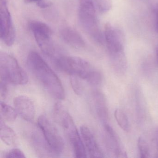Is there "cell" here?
<instances>
[{
  "instance_id": "d6986e66",
  "label": "cell",
  "mask_w": 158,
  "mask_h": 158,
  "mask_svg": "<svg viewBox=\"0 0 158 158\" xmlns=\"http://www.w3.org/2000/svg\"><path fill=\"white\" fill-rule=\"evenodd\" d=\"M138 146L140 157L147 158L150 157V148L148 144L143 138L139 137L138 141Z\"/></svg>"
},
{
  "instance_id": "cb8c5ba5",
  "label": "cell",
  "mask_w": 158,
  "mask_h": 158,
  "mask_svg": "<svg viewBox=\"0 0 158 158\" xmlns=\"http://www.w3.org/2000/svg\"><path fill=\"white\" fill-rule=\"evenodd\" d=\"M7 84L2 81H1L0 83V95L1 98L3 99L6 98L8 95V89Z\"/></svg>"
},
{
  "instance_id": "9a60e30c",
  "label": "cell",
  "mask_w": 158,
  "mask_h": 158,
  "mask_svg": "<svg viewBox=\"0 0 158 158\" xmlns=\"http://www.w3.org/2000/svg\"><path fill=\"white\" fill-rule=\"evenodd\" d=\"M3 120H0V137L7 145L14 146L17 145L18 139L15 132L5 123Z\"/></svg>"
},
{
  "instance_id": "3957f363",
  "label": "cell",
  "mask_w": 158,
  "mask_h": 158,
  "mask_svg": "<svg viewBox=\"0 0 158 158\" xmlns=\"http://www.w3.org/2000/svg\"><path fill=\"white\" fill-rule=\"evenodd\" d=\"M54 115L57 122L62 127L72 146L76 158L87 157V152L77 127L69 113L61 103H57L54 107Z\"/></svg>"
},
{
  "instance_id": "603a6c76",
  "label": "cell",
  "mask_w": 158,
  "mask_h": 158,
  "mask_svg": "<svg viewBox=\"0 0 158 158\" xmlns=\"http://www.w3.org/2000/svg\"><path fill=\"white\" fill-rule=\"evenodd\" d=\"M152 147L155 150V154L156 157H158V127L156 128L153 134V137L152 139Z\"/></svg>"
},
{
  "instance_id": "8fae6325",
  "label": "cell",
  "mask_w": 158,
  "mask_h": 158,
  "mask_svg": "<svg viewBox=\"0 0 158 158\" xmlns=\"http://www.w3.org/2000/svg\"><path fill=\"white\" fill-rule=\"evenodd\" d=\"M61 36L64 41L69 46L76 49L85 47V42L81 35L73 28L65 27L61 31Z\"/></svg>"
},
{
  "instance_id": "8992f818",
  "label": "cell",
  "mask_w": 158,
  "mask_h": 158,
  "mask_svg": "<svg viewBox=\"0 0 158 158\" xmlns=\"http://www.w3.org/2000/svg\"><path fill=\"white\" fill-rule=\"evenodd\" d=\"M38 123L43 136L54 153L59 154L62 152L64 148V142L53 124L43 115L39 117Z\"/></svg>"
},
{
  "instance_id": "2e32d148",
  "label": "cell",
  "mask_w": 158,
  "mask_h": 158,
  "mask_svg": "<svg viewBox=\"0 0 158 158\" xmlns=\"http://www.w3.org/2000/svg\"><path fill=\"white\" fill-rule=\"evenodd\" d=\"M0 114L1 119L3 121L13 122L17 118L18 113L15 108H13L4 102H1Z\"/></svg>"
},
{
  "instance_id": "30bf717a",
  "label": "cell",
  "mask_w": 158,
  "mask_h": 158,
  "mask_svg": "<svg viewBox=\"0 0 158 158\" xmlns=\"http://www.w3.org/2000/svg\"><path fill=\"white\" fill-rule=\"evenodd\" d=\"M80 134L87 152L90 158H102L103 154L96 138L89 128L86 126L80 127Z\"/></svg>"
},
{
  "instance_id": "83f0119b",
  "label": "cell",
  "mask_w": 158,
  "mask_h": 158,
  "mask_svg": "<svg viewBox=\"0 0 158 158\" xmlns=\"http://www.w3.org/2000/svg\"><path fill=\"white\" fill-rule=\"evenodd\" d=\"M156 58H157V60L158 63V46L157 47V49H156Z\"/></svg>"
},
{
  "instance_id": "e0dca14e",
  "label": "cell",
  "mask_w": 158,
  "mask_h": 158,
  "mask_svg": "<svg viewBox=\"0 0 158 158\" xmlns=\"http://www.w3.org/2000/svg\"><path fill=\"white\" fill-rule=\"evenodd\" d=\"M29 27L33 34L52 35V31L51 28L45 23L40 21H31L29 23Z\"/></svg>"
},
{
  "instance_id": "44dd1931",
  "label": "cell",
  "mask_w": 158,
  "mask_h": 158,
  "mask_svg": "<svg viewBox=\"0 0 158 158\" xmlns=\"http://www.w3.org/2000/svg\"><path fill=\"white\" fill-rule=\"evenodd\" d=\"M79 77L76 76L71 75L70 82L74 92L77 95H81L83 92V87Z\"/></svg>"
},
{
  "instance_id": "7c38bea8",
  "label": "cell",
  "mask_w": 158,
  "mask_h": 158,
  "mask_svg": "<svg viewBox=\"0 0 158 158\" xmlns=\"http://www.w3.org/2000/svg\"><path fill=\"white\" fill-rule=\"evenodd\" d=\"M31 143L37 153L41 157H52L54 153L45 138H43L36 132H34L30 136Z\"/></svg>"
},
{
  "instance_id": "52a82bcc",
  "label": "cell",
  "mask_w": 158,
  "mask_h": 158,
  "mask_svg": "<svg viewBox=\"0 0 158 158\" xmlns=\"http://www.w3.org/2000/svg\"><path fill=\"white\" fill-rule=\"evenodd\" d=\"M104 36L110 59L125 55L123 34L119 28L107 23L104 26Z\"/></svg>"
},
{
  "instance_id": "ac0fdd59",
  "label": "cell",
  "mask_w": 158,
  "mask_h": 158,
  "mask_svg": "<svg viewBox=\"0 0 158 158\" xmlns=\"http://www.w3.org/2000/svg\"><path fill=\"white\" fill-rule=\"evenodd\" d=\"M115 120L120 127L126 132L130 130V125L129 120L126 114L120 109H116L114 113Z\"/></svg>"
},
{
  "instance_id": "6da1fadb",
  "label": "cell",
  "mask_w": 158,
  "mask_h": 158,
  "mask_svg": "<svg viewBox=\"0 0 158 158\" xmlns=\"http://www.w3.org/2000/svg\"><path fill=\"white\" fill-rule=\"evenodd\" d=\"M27 64L31 73L51 96L57 99L64 98L65 91L60 80L40 54L35 52H29Z\"/></svg>"
},
{
  "instance_id": "d4e9b609",
  "label": "cell",
  "mask_w": 158,
  "mask_h": 158,
  "mask_svg": "<svg viewBox=\"0 0 158 158\" xmlns=\"http://www.w3.org/2000/svg\"><path fill=\"white\" fill-rule=\"evenodd\" d=\"M52 5V2L50 1H47L46 0H41L40 1L37 2V5L41 9H46L50 7Z\"/></svg>"
},
{
  "instance_id": "5b68a950",
  "label": "cell",
  "mask_w": 158,
  "mask_h": 158,
  "mask_svg": "<svg viewBox=\"0 0 158 158\" xmlns=\"http://www.w3.org/2000/svg\"><path fill=\"white\" fill-rule=\"evenodd\" d=\"M0 77L1 81L15 85H26L28 81L27 74L17 60L4 52L0 53Z\"/></svg>"
},
{
  "instance_id": "9c48e42d",
  "label": "cell",
  "mask_w": 158,
  "mask_h": 158,
  "mask_svg": "<svg viewBox=\"0 0 158 158\" xmlns=\"http://www.w3.org/2000/svg\"><path fill=\"white\" fill-rule=\"evenodd\" d=\"M15 108L21 117L31 122L35 115V108L33 101L25 96H19L14 99Z\"/></svg>"
},
{
  "instance_id": "277c9868",
  "label": "cell",
  "mask_w": 158,
  "mask_h": 158,
  "mask_svg": "<svg viewBox=\"0 0 158 158\" xmlns=\"http://www.w3.org/2000/svg\"><path fill=\"white\" fill-rule=\"evenodd\" d=\"M78 15L79 23L85 33L95 42L102 44L103 35L92 0H80Z\"/></svg>"
},
{
  "instance_id": "4316f807",
  "label": "cell",
  "mask_w": 158,
  "mask_h": 158,
  "mask_svg": "<svg viewBox=\"0 0 158 158\" xmlns=\"http://www.w3.org/2000/svg\"><path fill=\"white\" fill-rule=\"evenodd\" d=\"M156 29L157 33H158V13H157V18H156Z\"/></svg>"
},
{
  "instance_id": "ba28073f",
  "label": "cell",
  "mask_w": 158,
  "mask_h": 158,
  "mask_svg": "<svg viewBox=\"0 0 158 158\" xmlns=\"http://www.w3.org/2000/svg\"><path fill=\"white\" fill-rule=\"evenodd\" d=\"M15 30L7 2H0V38L6 46H12L15 39Z\"/></svg>"
},
{
  "instance_id": "7402d4cb",
  "label": "cell",
  "mask_w": 158,
  "mask_h": 158,
  "mask_svg": "<svg viewBox=\"0 0 158 158\" xmlns=\"http://www.w3.org/2000/svg\"><path fill=\"white\" fill-rule=\"evenodd\" d=\"M3 158H25L24 153L19 148H13L5 152L2 154Z\"/></svg>"
},
{
  "instance_id": "5bb4252c",
  "label": "cell",
  "mask_w": 158,
  "mask_h": 158,
  "mask_svg": "<svg viewBox=\"0 0 158 158\" xmlns=\"http://www.w3.org/2000/svg\"><path fill=\"white\" fill-rule=\"evenodd\" d=\"M93 98L98 116L102 121L106 123L109 118V112L105 97L101 92L96 91L93 93Z\"/></svg>"
},
{
  "instance_id": "484cf974",
  "label": "cell",
  "mask_w": 158,
  "mask_h": 158,
  "mask_svg": "<svg viewBox=\"0 0 158 158\" xmlns=\"http://www.w3.org/2000/svg\"><path fill=\"white\" fill-rule=\"evenodd\" d=\"M41 0H24L25 2L26 3H31L33 2H37Z\"/></svg>"
},
{
  "instance_id": "4fadbf2b",
  "label": "cell",
  "mask_w": 158,
  "mask_h": 158,
  "mask_svg": "<svg viewBox=\"0 0 158 158\" xmlns=\"http://www.w3.org/2000/svg\"><path fill=\"white\" fill-rule=\"evenodd\" d=\"M104 130L106 139L110 145V148L114 151L116 157L121 158L127 157L126 153L121 148L118 136L114 129L110 125L106 123L104 125Z\"/></svg>"
},
{
  "instance_id": "7a4b0ae2",
  "label": "cell",
  "mask_w": 158,
  "mask_h": 158,
  "mask_svg": "<svg viewBox=\"0 0 158 158\" xmlns=\"http://www.w3.org/2000/svg\"><path fill=\"white\" fill-rule=\"evenodd\" d=\"M53 64L60 71L78 77L92 85H98L102 81L101 73L87 61L80 57L63 55Z\"/></svg>"
},
{
  "instance_id": "ffe728a7",
  "label": "cell",
  "mask_w": 158,
  "mask_h": 158,
  "mask_svg": "<svg viewBox=\"0 0 158 158\" xmlns=\"http://www.w3.org/2000/svg\"><path fill=\"white\" fill-rule=\"evenodd\" d=\"M95 3L99 11L102 13H106L112 8V2L111 0H95Z\"/></svg>"
}]
</instances>
